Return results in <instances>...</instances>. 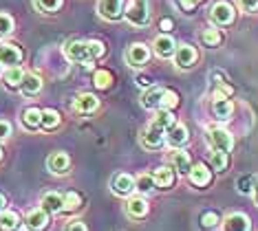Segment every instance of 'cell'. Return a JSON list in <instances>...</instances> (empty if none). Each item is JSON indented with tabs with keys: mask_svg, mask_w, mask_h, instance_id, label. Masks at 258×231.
<instances>
[{
	"mask_svg": "<svg viewBox=\"0 0 258 231\" xmlns=\"http://www.w3.org/2000/svg\"><path fill=\"white\" fill-rule=\"evenodd\" d=\"M64 231H89V229H86V224L82 220H71V222H67Z\"/></svg>",
	"mask_w": 258,
	"mask_h": 231,
	"instance_id": "b9f144b4",
	"label": "cell"
},
{
	"mask_svg": "<svg viewBox=\"0 0 258 231\" xmlns=\"http://www.w3.org/2000/svg\"><path fill=\"white\" fill-rule=\"evenodd\" d=\"M254 176H249V174H245V176H238V181H236V189L240 194H251V189H254Z\"/></svg>",
	"mask_w": 258,
	"mask_h": 231,
	"instance_id": "8d00e7d4",
	"label": "cell"
},
{
	"mask_svg": "<svg viewBox=\"0 0 258 231\" xmlns=\"http://www.w3.org/2000/svg\"><path fill=\"white\" fill-rule=\"evenodd\" d=\"M60 126V112L53 110V108H46L42 110V123H40V128L44 130H53Z\"/></svg>",
	"mask_w": 258,
	"mask_h": 231,
	"instance_id": "f546056e",
	"label": "cell"
},
{
	"mask_svg": "<svg viewBox=\"0 0 258 231\" xmlns=\"http://www.w3.org/2000/svg\"><path fill=\"white\" fill-rule=\"evenodd\" d=\"M251 196H254V200H256V205H258V179L254 181V189H251Z\"/></svg>",
	"mask_w": 258,
	"mask_h": 231,
	"instance_id": "7dc6e473",
	"label": "cell"
},
{
	"mask_svg": "<svg viewBox=\"0 0 258 231\" xmlns=\"http://www.w3.org/2000/svg\"><path fill=\"white\" fill-rule=\"evenodd\" d=\"M22 62V51H20V46H16V44H11V42H3L0 44V64L3 66H18V64Z\"/></svg>",
	"mask_w": 258,
	"mask_h": 231,
	"instance_id": "9c48e42d",
	"label": "cell"
},
{
	"mask_svg": "<svg viewBox=\"0 0 258 231\" xmlns=\"http://www.w3.org/2000/svg\"><path fill=\"white\" fill-rule=\"evenodd\" d=\"M40 207L46 211V214H62L64 211V196L57 192H46L42 198H40Z\"/></svg>",
	"mask_w": 258,
	"mask_h": 231,
	"instance_id": "2e32d148",
	"label": "cell"
},
{
	"mask_svg": "<svg viewBox=\"0 0 258 231\" xmlns=\"http://www.w3.org/2000/svg\"><path fill=\"white\" fill-rule=\"evenodd\" d=\"M36 7L44 14H53L62 7V0H36Z\"/></svg>",
	"mask_w": 258,
	"mask_h": 231,
	"instance_id": "74e56055",
	"label": "cell"
},
{
	"mask_svg": "<svg viewBox=\"0 0 258 231\" xmlns=\"http://www.w3.org/2000/svg\"><path fill=\"white\" fill-rule=\"evenodd\" d=\"M210 18H212L214 25L219 27H227L234 22V18H236V11H234V7L227 0H219V3L212 7V11H210Z\"/></svg>",
	"mask_w": 258,
	"mask_h": 231,
	"instance_id": "5b68a950",
	"label": "cell"
},
{
	"mask_svg": "<svg viewBox=\"0 0 258 231\" xmlns=\"http://www.w3.org/2000/svg\"><path fill=\"white\" fill-rule=\"evenodd\" d=\"M14 18H11L9 14H5V11H0V38H9L11 33H14Z\"/></svg>",
	"mask_w": 258,
	"mask_h": 231,
	"instance_id": "836d02e7",
	"label": "cell"
},
{
	"mask_svg": "<svg viewBox=\"0 0 258 231\" xmlns=\"http://www.w3.org/2000/svg\"><path fill=\"white\" fill-rule=\"evenodd\" d=\"M18 231H29V229H27V224H22V227H18Z\"/></svg>",
	"mask_w": 258,
	"mask_h": 231,
	"instance_id": "681fc988",
	"label": "cell"
},
{
	"mask_svg": "<svg viewBox=\"0 0 258 231\" xmlns=\"http://www.w3.org/2000/svg\"><path fill=\"white\" fill-rule=\"evenodd\" d=\"M110 192L115 194V196H133L135 192V179L131 174H124V172H119V174H115L113 179H110Z\"/></svg>",
	"mask_w": 258,
	"mask_h": 231,
	"instance_id": "8992f818",
	"label": "cell"
},
{
	"mask_svg": "<svg viewBox=\"0 0 258 231\" xmlns=\"http://www.w3.org/2000/svg\"><path fill=\"white\" fill-rule=\"evenodd\" d=\"M73 108L75 112H82V115H91V112L99 108V99L93 93H80L73 102Z\"/></svg>",
	"mask_w": 258,
	"mask_h": 231,
	"instance_id": "5bb4252c",
	"label": "cell"
},
{
	"mask_svg": "<svg viewBox=\"0 0 258 231\" xmlns=\"http://www.w3.org/2000/svg\"><path fill=\"white\" fill-rule=\"evenodd\" d=\"M148 57H150V51L144 42H135L128 46V51H126V62L131 64L133 68H142L144 64L148 62Z\"/></svg>",
	"mask_w": 258,
	"mask_h": 231,
	"instance_id": "52a82bcc",
	"label": "cell"
},
{
	"mask_svg": "<svg viewBox=\"0 0 258 231\" xmlns=\"http://www.w3.org/2000/svg\"><path fill=\"white\" fill-rule=\"evenodd\" d=\"M174 123H177V117L172 115V110H163L161 108L155 115V119L150 121V126H155L157 130H161V132H168V130L174 126Z\"/></svg>",
	"mask_w": 258,
	"mask_h": 231,
	"instance_id": "d4e9b609",
	"label": "cell"
},
{
	"mask_svg": "<svg viewBox=\"0 0 258 231\" xmlns=\"http://www.w3.org/2000/svg\"><path fill=\"white\" fill-rule=\"evenodd\" d=\"M199 3H201V0H179V5H181V7H183L185 11H192Z\"/></svg>",
	"mask_w": 258,
	"mask_h": 231,
	"instance_id": "7bdbcfd3",
	"label": "cell"
},
{
	"mask_svg": "<svg viewBox=\"0 0 258 231\" xmlns=\"http://www.w3.org/2000/svg\"><path fill=\"white\" fill-rule=\"evenodd\" d=\"M199 222H201V229H214V227H219L221 216L216 214V211H203Z\"/></svg>",
	"mask_w": 258,
	"mask_h": 231,
	"instance_id": "e575fe53",
	"label": "cell"
},
{
	"mask_svg": "<svg viewBox=\"0 0 258 231\" xmlns=\"http://www.w3.org/2000/svg\"><path fill=\"white\" fill-rule=\"evenodd\" d=\"M174 66L179 70H187L192 68L199 60V53L192 44H177V51H174Z\"/></svg>",
	"mask_w": 258,
	"mask_h": 231,
	"instance_id": "277c9868",
	"label": "cell"
},
{
	"mask_svg": "<svg viewBox=\"0 0 258 231\" xmlns=\"http://www.w3.org/2000/svg\"><path fill=\"white\" fill-rule=\"evenodd\" d=\"M150 211V205L144 196H128V203H126V214L135 218V220H142V218L148 216Z\"/></svg>",
	"mask_w": 258,
	"mask_h": 231,
	"instance_id": "4fadbf2b",
	"label": "cell"
},
{
	"mask_svg": "<svg viewBox=\"0 0 258 231\" xmlns=\"http://www.w3.org/2000/svg\"><path fill=\"white\" fill-rule=\"evenodd\" d=\"M137 84L142 86V88H150L152 82H150V77H148V75H139V77H137Z\"/></svg>",
	"mask_w": 258,
	"mask_h": 231,
	"instance_id": "f6af8a7d",
	"label": "cell"
},
{
	"mask_svg": "<svg viewBox=\"0 0 258 231\" xmlns=\"http://www.w3.org/2000/svg\"><path fill=\"white\" fill-rule=\"evenodd\" d=\"M27 229L29 231H46L49 229V224H51V218L49 214L42 209V207H38V209H31L27 214Z\"/></svg>",
	"mask_w": 258,
	"mask_h": 231,
	"instance_id": "8fae6325",
	"label": "cell"
},
{
	"mask_svg": "<svg viewBox=\"0 0 258 231\" xmlns=\"http://www.w3.org/2000/svg\"><path fill=\"white\" fill-rule=\"evenodd\" d=\"M177 104H179L177 93H172V91H166V93H163V99H161V108H163V110H172Z\"/></svg>",
	"mask_w": 258,
	"mask_h": 231,
	"instance_id": "f35d334b",
	"label": "cell"
},
{
	"mask_svg": "<svg viewBox=\"0 0 258 231\" xmlns=\"http://www.w3.org/2000/svg\"><path fill=\"white\" fill-rule=\"evenodd\" d=\"M152 51H155V55L161 57V60H170V57L174 55V51H177V42L172 40V35H159V38H155V42H152Z\"/></svg>",
	"mask_w": 258,
	"mask_h": 231,
	"instance_id": "30bf717a",
	"label": "cell"
},
{
	"mask_svg": "<svg viewBox=\"0 0 258 231\" xmlns=\"http://www.w3.org/2000/svg\"><path fill=\"white\" fill-rule=\"evenodd\" d=\"M20 227V216L11 209L0 211V231H18Z\"/></svg>",
	"mask_w": 258,
	"mask_h": 231,
	"instance_id": "484cf974",
	"label": "cell"
},
{
	"mask_svg": "<svg viewBox=\"0 0 258 231\" xmlns=\"http://www.w3.org/2000/svg\"><path fill=\"white\" fill-rule=\"evenodd\" d=\"M212 112L219 121H230L234 115V104L227 97H214L212 102Z\"/></svg>",
	"mask_w": 258,
	"mask_h": 231,
	"instance_id": "d6986e66",
	"label": "cell"
},
{
	"mask_svg": "<svg viewBox=\"0 0 258 231\" xmlns=\"http://www.w3.org/2000/svg\"><path fill=\"white\" fill-rule=\"evenodd\" d=\"M22 80H25V70L20 66H11L3 73V82L7 88H18L22 84Z\"/></svg>",
	"mask_w": 258,
	"mask_h": 231,
	"instance_id": "83f0119b",
	"label": "cell"
},
{
	"mask_svg": "<svg viewBox=\"0 0 258 231\" xmlns=\"http://www.w3.org/2000/svg\"><path fill=\"white\" fill-rule=\"evenodd\" d=\"M142 143H144V147H148V150H159V147L166 143V132L157 130L155 126H148L146 132L142 134Z\"/></svg>",
	"mask_w": 258,
	"mask_h": 231,
	"instance_id": "ac0fdd59",
	"label": "cell"
},
{
	"mask_svg": "<svg viewBox=\"0 0 258 231\" xmlns=\"http://www.w3.org/2000/svg\"><path fill=\"white\" fill-rule=\"evenodd\" d=\"M152 181H155V185L159 189H168L174 185V172L168 168V165H161V168H157L152 172Z\"/></svg>",
	"mask_w": 258,
	"mask_h": 231,
	"instance_id": "603a6c76",
	"label": "cell"
},
{
	"mask_svg": "<svg viewBox=\"0 0 258 231\" xmlns=\"http://www.w3.org/2000/svg\"><path fill=\"white\" fill-rule=\"evenodd\" d=\"M106 53V46L102 42H95V40H89V42H69L64 46V55L69 57L75 64H91L93 60H99V57Z\"/></svg>",
	"mask_w": 258,
	"mask_h": 231,
	"instance_id": "6da1fadb",
	"label": "cell"
},
{
	"mask_svg": "<svg viewBox=\"0 0 258 231\" xmlns=\"http://www.w3.org/2000/svg\"><path fill=\"white\" fill-rule=\"evenodd\" d=\"M5 209H7V198L0 194V211H5Z\"/></svg>",
	"mask_w": 258,
	"mask_h": 231,
	"instance_id": "c3c4849f",
	"label": "cell"
},
{
	"mask_svg": "<svg viewBox=\"0 0 258 231\" xmlns=\"http://www.w3.org/2000/svg\"><path fill=\"white\" fill-rule=\"evenodd\" d=\"M155 187L157 185H155V181H152L150 174H142L135 179V192H139V194H152Z\"/></svg>",
	"mask_w": 258,
	"mask_h": 231,
	"instance_id": "4dcf8cb0",
	"label": "cell"
},
{
	"mask_svg": "<svg viewBox=\"0 0 258 231\" xmlns=\"http://www.w3.org/2000/svg\"><path fill=\"white\" fill-rule=\"evenodd\" d=\"M163 93L166 88H159V86H152L144 93L142 97V106L146 110H155V108H161V99H163Z\"/></svg>",
	"mask_w": 258,
	"mask_h": 231,
	"instance_id": "7402d4cb",
	"label": "cell"
},
{
	"mask_svg": "<svg viewBox=\"0 0 258 231\" xmlns=\"http://www.w3.org/2000/svg\"><path fill=\"white\" fill-rule=\"evenodd\" d=\"M0 161H3V147H0Z\"/></svg>",
	"mask_w": 258,
	"mask_h": 231,
	"instance_id": "f907efd6",
	"label": "cell"
},
{
	"mask_svg": "<svg viewBox=\"0 0 258 231\" xmlns=\"http://www.w3.org/2000/svg\"><path fill=\"white\" fill-rule=\"evenodd\" d=\"M11 132H14V128H11V123L7 119H0V141L9 139Z\"/></svg>",
	"mask_w": 258,
	"mask_h": 231,
	"instance_id": "60d3db41",
	"label": "cell"
},
{
	"mask_svg": "<svg viewBox=\"0 0 258 231\" xmlns=\"http://www.w3.org/2000/svg\"><path fill=\"white\" fill-rule=\"evenodd\" d=\"M221 40H223V33H221L216 27H208V29H205V31L201 33V42H203L205 46H210V49L219 46Z\"/></svg>",
	"mask_w": 258,
	"mask_h": 231,
	"instance_id": "f1b7e54d",
	"label": "cell"
},
{
	"mask_svg": "<svg viewBox=\"0 0 258 231\" xmlns=\"http://www.w3.org/2000/svg\"><path fill=\"white\" fill-rule=\"evenodd\" d=\"M20 121H22V128H27V130H38L40 128V123H42V110L40 108H25L22 110V117H20Z\"/></svg>",
	"mask_w": 258,
	"mask_h": 231,
	"instance_id": "cb8c5ba5",
	"label": "cell"
},
{
	"mask_svg": "<svg viewBox=\"0 0 258 231\" xmlns=\"http://www.w3.org/2000/svg\"><path fill=\"white\" fill-rule=\"evenodd\" d=\"M170 29H172V20H168V18H163L161 20V31H170Z\"/></svg>",
	"mask_w": 258,
	"mask_h": 231,
	"instance_id": "bcb514c9",
	"label": "cell"
},
{
	"mask_svg": "<svg viewBox=\"0 0 258 231\" xmlns=\"http://www.w3.org/2000/svg\"><path fill=\"white\" fill-rule=\"evenodd\" d=\"M20 91L25 95H38L42 91V80L36 73H25V80L20 84Z\"/></svg>",
	"mask_w": 258,
	"mask_h": 231,
	"instance_id": "4316f807",
	"label": "cell"
},
{
	"mask_svg": "<svg viewBox=\"0 0 258 231\" xmlns=\"http://www.w3.org/2000/svg\"><path fill=\"white\" fill-rule=\"evenodd\" d=\"M82 207V196L78 192H67L64 194V211H75Z\"/></svg>",
	"mask_w": 258,
	"mask_h": 231,
	"instance_id": "d590c367",
	"label": "cell"
},
{
	"mask_svg": "<svg viewBox=\"0 0 258 231\" xmlns=\"http://www.w3.org/2000/svg\"><path fill=\"white\" fill-rule=\"evenodd\" d=\"M110 82H113V73L106 70V68H99V70L93 73V84H95L97 88H102V91L110 86Z\"/></svg>",
	"mask_w": 258,
	"mask_h": 231,
	"instance_id": "d6a6232c",
	"label": "cell"
},
{
	"mask_svg": "<svg viewBox=\"0 0 258 231\" xmlns=\"http://www.w3.org/2000/svg\"><path fill=\"white\" fill-rule=\"evenodd\" d=\"M208 132V141L212 145V150H219V152H230L234 147V137L230 130H225L223 126H208L205 128Z\"/></svg>",
	"mask_w": 258,
	"mask_h": 231,
	"instance_id": "3957f363",
	"label": "cell"
},
{
	"mask_svg": "<svg viewBox=\"0 0 258 231\" xmlns=\"http://www.w3.org/2000/svg\"><path fill=\"white\" fill-rule=\"evenodd\" d=\"M187 176H190L192 185H197V187H205V185H210V181H212V172L205 168L203 163L192 165V170H190V174Z\"/></svg>",
	"mask_w": 258,
	"mask_h": 231,
	"instance_id": "44dd1931",
	"label": "cell"
},
{
	"mask_svg": "<svg viewBox=\"0 0 258 231\" xmlns=\"http://www.w3.org/2000/svg\"><path fill=\"white\" fill-rule=\"evenodd\" d=\"M210 165H212V170H216V172H225L227 165H230V157H227V152L214 150L212 157H210Z\"/></svg>",
	"mask_w": 258,
	"mask_h": 231,
	"instance_id": "1f68e13d",
	"label": "cell"
},
{
	"mask_svg": "<svg viewBox=\"0 0 258 231\" xmlns=\"http://www.w3.org/2000/svg\"><path fill=\"white\" fill-rule=\"evenodd\" d=\"M46 168H49L51 174H67L69 168H71V159H69L67 152H53L46 159Z\"/></svg>",
	"mask_w": 258,
	"mask_h": 231,
	"instance_id": "9a60e30c",
	"label": "cell"
},
{
	"mask_svg": "<svg viewBox=\"0 0 258 231\" xmlns=\"http://www.w3.org/2000/svg\"><path fill=\"white\" fill-rule=\"evenodd\" d=\"M99 16L104 20H119L124 16V0H99Z\"/></svg>",
	"mask_w": 258,
	"mask_h": 231,
	"instance_id": "7c38bea8",
	"label": "cell"
},
{
	"mask_svg": "<svg viewBox=\"0 0 258 231\" xmlns=\"http://www.w3.org/2000/svg\"><path fill=\"white\" fill-rule=\"evenodd\" d=\"M223 231H251V220L247 214L232 211L223 218Z\"/></svg>",
	"mask_w": 258,
	"mask_h": 231,
	"instance_id": "ba28073f",
	"label": "cell"
},
{
	"mask_svg": "<svg viewBox=\"0 0 258 231\" xmlns=\"http://www.w3.org/2000/svg\"><path fill=\"white\" fill-rule=\"evenodd\" d=\"M212 82H214L216 86H221V84H225V82H227V77L223 75L221 70H214V73H212Z\"/></svg>",
	"mask_w": 258,
	"mask_h": 231,
	"instance_id": "ee69618b",
	"label": "cell"
},
{
	"mask_svg": "<svg viewBox=\"0 0 258 231\" xmlns=\"http://www.w3.org/2000/svg\"><path fill=\"white\" fill-rule=\"evenodd\" d=\"M170 165H172V170H177L179 174H190L192 170V161H190V154L183 152V150H174L170 154Z\"/></svg>",
	"mask_w": 258,
	"mask_h": 231,
	"instance_id": "ffe728a7",
	"label": "cell"
},
{
	"mask_svg": "<svg viewBox=\"0 0 258 231\" xmlns=\"http://www.w3.org/2000/svg\"><path fill=\"white\" fill-rule=\"evenodd\" d=\"M124 18L135 27H146L150 22V3L148 0H131L128 9H124Z\"/></svg>",
	"mask_w": 258,
	"mask_h": 231,
	"instance_id": "7a4b0ae2",
	"label": "cell"
},
{
	"mask_svg": "<svg viewBox=\"0 0 258 231\" xmlns=\"http://www.w3.org/2000/svg\"><path fill=\"white\" fill-rule=\"evenodd\" d=\"M187 139H190V134H187V128L183 123H174L172 128L166 132V143L170 147H181L187 143Z\"/></svg>",
	"mask_w": 258,
	"mask_h": 231,
	"instance_id": "e0dca14e",
	"label": "cell"
},
{
	"mask_svg": "<svg viewBox=\"0 0 258 231\" xmlns=\"http://www.w3.org/2000/svg\"><path fill=\"white\" fill-rule=\"evenodd\" d=\"M238 7L245 11V14H256L258 11V0H238Z\"/></svg>",
	"mask_w": 258,
	"mask_h": 231,
	"instance_id": "ab89813d",
	"label": "cell"
}]
</instances>
